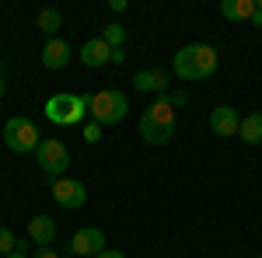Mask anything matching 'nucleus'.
Wrapping results in <instances>:
<instances>
[{"label": "nucleus", "mask_w": 262, "mask_h": 258, "mask_svg": "<svg viewBox=\"0 0 262 258\" xmlns=\"http://www.w3.org/2000/svg\"><path fill=\"white\" fill-rule=\"evenodd\" d=\"M98 251H105V230H98V227H81V230L70 238V255L95 258Z\"/></svg>", "instance_id": "7"}, {"label": "nucleus", "mask_w": 262, "mask_h": 258, "mask_svg": "<svg viewBox=\"0 0 262 258\" xmlns=\"http://www.w3.org/2000/svg\"><path fill=\"white\" fill-rule=\"evenodd\" d=\"M112 63L122 66V63H126V49H112Z\"/></svg>", "instance_id": "22"}, {"label": "nucleus", "mask_w": 262, "mask_h": 258, "mask_svg": "<svg viewBox=\"0 0 262 258\" xmlns=\"http://www.w3.org/2000/svg\"><path fill=\"white\" fill-rule=\"evenodd\" d=\"M171 70L182 80H206L217 70V49L213 45H203V42L182 45L179 53H175V60H171Z\"/></svg>", "instance_id": "1"}, {"label": "nucleus", "mask_w": 262, "mask_h": 258, "mask_svg": "<svg viewBox=\"0 0 262 258\" xmlns=\"http://www.w3.org/2000/svg\"><path fill=\"white\" fill-rule=\"evenodd\" d=\"M35 157H39V168L53 181H56V178H67V168H70V150H67V143H63V139L42 136Z\"/></svg>", "instance_id": "5"}, {"label": "nucleus", "mask_w": 262, "mask_h": 258, "mask_svg": "<svg viewBox=\"0 0 262 258\" xmlns=\"http://www.w3.org/2000/svg\"><path fill=\"white\" fill-rule=\"evenodd\" d=\"M42 112L53 126H77L88 115V95H53Z\"/></svg>", "instance_id": "3"}, {"label": "nucleus", "mask_w": 262, "mask_h": 258, "mask_svg": "<svg viewBox=\"0 0 262 258\" xmlns=\"http://www.w3.org/2000/svg\"><path fill=\"white\" fill-rule=\"evenodd\" d=\"M4 143H7L14 154H35L42 136H39V129H35L32 119L14 115V119H7V126H4Z\"/></svg>", "instance_id": "4"}, {"label": "nucleus", "mask_w": 262, "mask_h": 258, "mask_svg": "<svg viewBox=\"0 0 262 258\" xmlns=\"http://www.w3.org/2000/svg\"><path fill=\"white\" fill-rule=\"evenodd\" d=\"M84 139H88V143H98L101 139V126L98 122H88V126H84Z\"/></svg>", "instance_id": "19"}, {"label": "nucleus", "mask_w": 262, "mask_h": 258, "mask_svg": "<svg viewBox=\"0 0 262 258\" xmlns=\"http://www.w3.org/2000/svg\"><path fill=\"white\" fill-rule=\"evenodd\" d=\"M18 251H21V255H28V251H32V241H28V238L21 241V238H18Z\"/></svg>", "instance_id": "24"}, {"label": "nucleus", "mask_w": 262, "mask_h": 258, "mask_svg": "<svg viewBox=\"0 0 262 258\" xmlns=\"http://www.w3.org/2000/svg\"><path fill=\"white\" fill-rule=\"evenodd\" d=\"M259 258H262V255H259Z\"/></svg>", "instance_id": "30"}, {"label": "nucleus", "mask_w": 262, "mask_h": 258, "mask_svg": "<svg viewBox=\"0 0 262 258\" xmlns=\"http://www.w3.org/2000/svg\"><path fill=\"white\" fill-rule=\"evenodd\" d=\"M252 25H255V28H262V7L255 11V18H252Z\"/></svg>", "instance_id": "25"}, {"label": "nucleus", "mask_w": 262, "mask_h": 258, "mask_svg": "<svg viewBox=\"0 0 262 258\" xmlns=\"http://www.w3.org/2000/svg\"><path fill=\"white\" fill-rule=\"evenodd\" d=\"M140 136L147 139L150 147H164V143L175 139V126H168V122L154 119L150 112H143V115H140Z\"/></svg>", "instance_id": "8"}, {"label": "nucleus", "mask_w": 262, "mask_h": 258, "mask_svg": "<svg viewBox=\"0 0 262 258\" xmlns=\"http://www.w3.org/2000/svg\"><path fill=\"white\" fill-rule=\"evenodd\" d=\"M53 238H56V223H53V217H42V213H39V217L28 220V241H32V244L49 248Z\"/></svg>", "instance_id": "12"}, {"label": "nucleus", "mask_w": 262, "mask_h": 258, "mask_svg": "<svg viewBox=\"0 0 262 258\" xmlns=\"http://www.w3.org/2000/svg\"><path fill=\"white\" fill-rule=\"evenodd\" d=\"M7 258H32V255H21V251H11Z\"/></svg>", "instance_id": "26"}, {"label": "nucleus", "mask_w": 262, "mask_h": 258, "mask_svg": "<svg viewBox=\"0 0 262 258\" xmlns=\"http://www.w3.org/2000/svg\"><path fill=\"white\" fill-rule=\"evenodd\" d=\"M255 11H259L255 0H221V18L234 21V25H238V21H252Z\"/></svg>", "instance_id": "13"}, {"label": "nucleus", "mask_w": 262, "mask_h": 258, "mask_svg": "<svg viewBox=\"0 0 262 258\" xmlns=\"http://www.w3.org/2000/svg\"><path fill=\"white\" fill-rule=\"evenodd\" d=\"M0 133H4V129H0Z\"/></svg>", "instance_id": "28"}, {"label": "nucleus", "mask_w": 262, "mask_h": 258, "mask_svg": "<svg viewBox=\"0 0 262 258\" xmlns=\"http://www.w3.org/2000/svg\"><path fill=\"white\" fill-rule=\"evenodd\" d=\"M0 258H4V255H0Z\"/></svg>", "instance_id": "29"}, {"label": "nucleus", "mask_w": 262, "mask_h": 258, "mask_svg": "<svg viewBox=\"0 0 262 258\" xmlns=\"http://www.w3.org/2000/svg\"><path fill=\"white\" fill-rule=\"evenodd\" d=\"M53 199H56L60 209H81L88 202V189L77 178H56L53 181Z\"/></svg>", "instance_id": "6"}, {"label": "nucleus", "mask_w": 262, "mask_h": 258, "mask_svg": "<svg viewBox=\"0 0 262 258\" xmlns=\"http://www.w3.org/2000/svg\"><path fill=\"white\" fill-rule=\"evenodd\" d=\"M0 98H4V77H0Z\"/></svg>", "instance_id": "27"}, {"label": "nucleus", "mask_w": 262, "mask_h": 258, "mask_svg": "<svg viewBox=\"0 0 262 258\" xmlns=\"http://www.w3.org/2000/svg\"><path fill=\"white\" fill-rule=\"evenodd\" d=\"M81 63H84V66H91V70H98V66H105V63H112V49H108V42L101 39V35L88 39L81 45Z\"/></svg>", "instance_id": "10"}, {"label": "nucleus", "mask_w": 262, "mask_h": 258, "mask_svg": "<svg viewBox=\"0 0 262 258\" xmlns=\"http://www.w3.org/2000/svg\"><path fill=\"white\" fill-rule=\"evenodd\" d=\"M238 136H242L248 147L262 143V112H252V115H245L242 126H238Z\"/></svg>", "instance_id": "15"}, {"label": "nucleus", "mask_w": 262, "mask_h": 258, "mask_svg": "<svg viewBox=\"0 0 262 258\" xmlns=\"http://www.w3.org/2000/svg\"><path fill=\"white\" fill-rule=\"evenodd\" d=\"M35 25H39V32H46L49 39H56V32L63 28V14L56 11V7H46V11H39Z\"/></svg>", "instance_id": "16"}, {"label": "nucleus", "mask_w": 262, "mask_h": 258, "mask_svg": "<svg viewBox=\"0 0 262 258\" xmlns=\"http://www.w3.org/2000/svg\"><path fill=\"white\" fill-rule=\"evenodd\" d=\"M95 258H126V255H122V251H108V248H105V251H98Z\"/></svg>", "instance_id": "23"}, {"label": "nucleus", "mask_w": 262, "mask_h": 258, "mask_svg": "<svg viewBox=\"0 0 262 258\" xmlns=\"http://www.w3.org/2000/svg\"><path fill=\"white\" fill-rule=\"evenodd\" d=\"M164 98L171 101L175 108H182V105H189V95H185V91H164Z\"/></svg>", "instance_id": "20"}, {"label": "nucleus", "mask_w": 262, "mask_h": 258, "mask_svg": "<svg viewBox=\"0 0 262 258\" xmlns=\"http://www.w3.org/2000/svg\"><path fill=\"white\" fill-rule=\"evenodd\" d=\"M168 84H171V77H168L164 70H140V74H133V87H137V91L164 95V91H168Z\"/></svg>", "instance_id": "14"}, {"label": "nucleus", "mask_w": 262, "mask_h": 258, "mask_svg": "<svg viewBox=\"0 0 262 258\" xmlns=\"http://www.w3.org/2000/svg\"><path fill=\"white\" fill-rule=\"evenodd\" d=\"M32 258H60V251H53V248H39Z\"/></svg>", "instance_id": "21"}, {"label": "nucleus", "mask_w": 262, "mask_h": 258, "mask_svg": "<svg viewBox=\"0 0 262 258\" xmlns=\"http://www.w3.org/2000/svg\"><path fill=\"white\" fill-rule=\"evenodd\" d=\"M101 39L108 42V49H122V45H126V28L112 21V25H105V28H101Z\"/></svg>", "instance_id": "17"}, {"label": "nucleus", "mask_w": 262, "mask_h": 258, "mask_svg": "<svg viewBox=\"0 0 262 258\" xmlns=\"http://www.w3.org/2000/svg\"><path fill=\"white\" fill-rule=\"evenodd\" d=\"M70 56H74V53H70V42H67V39H49L39 60H42L46 70H63V66L70 63Z\"/></svg>", "instance_id": "11"}, {"label": "nucleus", "mask_w": 262, "mask_h": 258, "mask_svg": "<svg viewBox=\"0 0 262 258\" xmlns=\"http://www.w3.org/2000/svg\"><path fill=\"white\" fill-rule=\"evenodd\" d=\"M126 112H129V98L122 91H116V87H105L98 95H88V115L98 126H119L126 119Z\"/></svg>", "instance_id": "2"}, {"label": "nucleus", "mask_w": 262, "mask_h": 258, "mask_svg": "<svg viewBox=\"0 0 262 258\" xmlns=\"http://www.w3.org/2000/svg\"><path fill=\"white\" fill-rule=\"evenodd\" d=\"M11 251H18V238H14L11 227H0V255L7 258Z\"/></svg>", "instance_id": "18"}, {"label": "nucleus", "mask_w": 262, "mask_h": 258, "mask_svg": "<svg viewBox=\"0 0 262 258\" xmlns=\"http://www.w3.org/2000/svg\"><path fill=\"white\" fill-rule=\"evenodd\" d=\"M238 126H242V115H238L231 105H217V108L210 112V129H213L217 136H234Z\"/></svg>", "instance_id": "9"}]
</instances>
